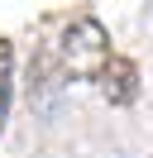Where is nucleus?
Instances as JSON below:
<instances>
[{"label": "nucleus", "instance_id": "nucleus-1", "mask_svg": "<svg viewBox=\"0 0 153 158\" xmlns=\"http://www.w3.org/2000/svg\"><path fill=\"white\" fill-rule=\"evenodd\" d=\"M57 58H62V72H72V77H101V67L115 58V53H110V34H105V24L91 19V15H76V19L62 29Z\"/></svg>", "mask_w": 153, "mask_h": 158}, {"label": "nucleus", "instance_id": "nucleus-2", "mask_svg": "<svg viewBox=\"0 0 153 158\" xmlns=\"http://www.w3.org/2000/svg\"><path fill=\"white\" fill-rule=\"evenodd\" d=\"M96 86H101V96L110 101V106H129V101L139 96V67H134L129 58H110L101 67V77H96Z\"/></svg>", "mask_w": 153, "mask_h": 158}, {"label": "nucleus", "instance_id": "nucleus-3", "mask_svg": "<svg viewBox=\"0 0 153 158\" xmlns=\"http://www.w3.org/2000/svg\"><path fill=\"white\" fill-rule=\"evenodd\" d=\"M5 110H10V39H0V129H5Z\"/></svg>", "mask_w": 153, "mask_h": 158}]
</instances>
